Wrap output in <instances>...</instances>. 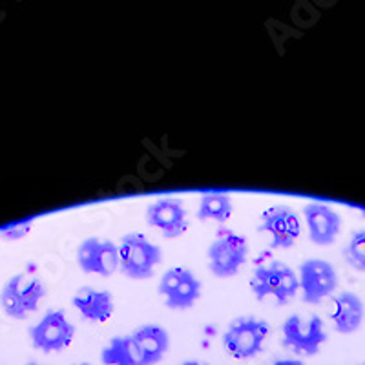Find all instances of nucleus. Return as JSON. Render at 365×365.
Segmentation results:
<instances>
[{
    "label": "nucleus",
    "mask_w": 365,
    "mask_h": 365,
    "mask_svg": "<svg viewBox=\"0 0 365 365\" xmlns=\"http://www.w3.org/2000/svg\"><path fill=\"white\" fill-rule=\"evenodd\" d=\"M146 223L161 230L168 240H174L187 232V208L178 197H161L146 210Z\"/></svg>",
    "instance_id": "9b49d317"
},
{
    "label": "nucleus",
    "mask_w": 365,
    "mask_h": 365,
    "mask_svg": "<svg viewBox=\"0 0 365 365\" xmlns=\"http://www.w3.org/2000/svg\"><path fill=\"white\" fill-rule=\"evenodd\" d=\"M75 365H90V364H75Z\"/></svg>",
    "instance_id": "393cba45"
},
{
    "label": "nucleus",
    "mask_w": 365,
    "mask_h": 365,
    "mask_svg": "<svg viewBox=\"0 0 365 365\" xmlns=\"http://www.w3.org/2000/svg\"><path fill=\"white\" fill-rule=\"evenodd\" d=\"M132 336L141 349L145 365L159 364L170 349V336L161 325H143L132 332Z\"/></svg>",
    "instance_id": "2eb2a0df"
},
{
    "label": "nucleus",
    "mask_w": 365,
    "mask_h": 365,
    "mask_svg": "<svg viewBox=\"0 0 365 365\" xmlns=\"http://www.w3.org/2000/svg\"><path fill=\"white\" fill-rule=\"evenodd\" d=\"M0 307L13 319H24L29 314L28 309L24 307V303L19 298L17 291H15V287L11 285L9 279L2 287V291H0Z\"/></svg>",
    "instance_id": "6ab92c4d"
},
{
    "label": "nucleus",
    "mask_w": 365,
    "mask_h": 365,
    "mask_svg": "<svg viewBox=\"0 0 365 365\" xmlns=\"http://www.w3.org/2000/svg\"><path fill=\"white\" fill-rule=\"evenodd\" d=\"M158 292L165 298L166 307L185 311L194 307V303L200 299L201 283L188 269L172 267L163 274Z\"/></svg>",
    "instance_id": "0eeeda50"
},
{
    "label": "nucleus",
    "mask_w": 365,
    "mask_h": 365,
    "mask_svg": "<svg viewBox=\"0 0 365 365\" xmlns=\"http://www.w3.org/2000/svg\"><path fill=\"white\" fill-rule=\"evenodd\" d=\"M250 289L259 302L272 296L278 305H285L299 291L298 274L285 263L272 262L256 267L250 279Z\"/></svg>",
    "instance_id": "f03ea898"
},
{
    "label": "nucleus",
    "mask_w": 365,
    "mask_h": 365,
    "mask_svg": "<svg viewBox=\"0 0 365 365\" xmlns=\"http://www.w3.org/2000/svg\"><path fill=\"white\" fill-rule=\"evenodd\" d=\"M249 247L247 240L240 234H223L212 241L208 247V263L210 272L217 278H232L245 265Z\"/></svg>",
    "instance_id": "39448f33"
},
{
    "label": "nucleus",
    "mask_w": 365,
    "mask_h": 365,
    "mask_svg": "<svg viewBox=\"0 0 365 365\" xmlns=\"http://www.w3.org/2000/svg\"><path fill=\"white\" fill-rule=\"evenodd\" d=\"M75 327L63 311H48L37 325L29 329V338L42 353H58L71 344Z\"/></svg>",
    "instance_id": "6e6552de"
},
{
    "label": "nucleus",
    "mask_w": 365,
    "mask_h": 365,
    "mask_svg": "<svg viewBox=\"0 0 365 365\" xmlns=\"http://www.w3.org/2000/svg\"><path fill=\"white\" fill-rule=\"evenodd\" d=\"M282 332L283 345L305 356L318 354L322 345L327 341V332L319 316H309V318L299 314L289 316L283 322Z\"/></svg>",
    "instance_id": "20e7f679"
},
{
    "label": "nucleus",
    "mask_w": 365,
    "mask_h": 365,
    "mask_svg": "<svg viewBox=\"0 0 365 365\" xmlns=\"http://www.w3.org/2000/svg\"><path fill=\"white\" fill-rule=\"evenodd\" d=\"M234 205L230 195L225 192H205L201 194L200 208H197V220L200 221H216V223H227L228 217L232 216Z\"/></svg>",
    "instance_id": "f3484780"
},
{
    "label": "nucleus",
    "mask_w": 365,
    "mask_h": 365,
    "mask_svg": "<svg viewBox=\"0 0 365 365\" xmlns=\"http://www.w3.org/2000/svg\"><path fill=\"white\" fill-rule=\"evenodd\" d=\"M9 282L15 287V291H17L19 298L22 299L28 312L37 311L38 302L46 296L44 283L35 276H29V274H15Z\"/></svg>",
    "instance_id": "a211bd4d"
},
{
    "label": "nucleus",
    "mask_w": 365,
    "mask_h": 365,
    "mask_svg": "<svg viewBox=\"0 0 365 365\" xmlns=\"http://www.w3.org/2000/svg\"><path fill=\"white\" fill-rule=\"evenodd\" d=\"M262 232L270 236V247L272 249H291L299 237L302 227H299V217L291 207L285 205H276L263 212Z\"/></svg>",
    "instance_id": "9d476101"
},
{
    "label": "nucleus",
    "mask_w": 365,
    "mask_h": 365,
    "mask_svg": "<svg viewBox=\"0 0 365 365\" xmlns=\"http://www.w3.org/2000/svg\"><path fill=\"white\" fill-rule=\"evenodd\" d=\"M365 307L360 296L354 292H341L332 298V325L340 334H353L364 322Z\"/></svg>",
    "instance_id": "4468645a"
},
{
    "label": "nucleus",
    "mask_w": 365,
    "mask_h": 365,
    "mask_svg": "<svg viewBox=\"0 0 365 365\" xmlns=\"http://www.w3.org/2000/svg\"><path fill=\"white\" fill-rule=\"evenodd\" d=\"M345 262L358 272H365V230H358L344 249Z\"/></svg>",
    "instance_id": "aec40b11"
},
{
    "label": "nucleus",
    "mask_w": 365,
    "mask_h": 365,
    "mask_svg": "<svg viewBox=\"0 0 365 365\" xmlns=\"http://www.w3.org/2000/svg\"><path fill=\"white\" fill-rule=\"evenodd\" d=\"M360 365H365V361H364V364H360Z\"/></svg>",
    "instance_id": "a878e982"
},
{
    "label": "nucleus",
    "mask_w": 365,
    "mask_h": 365,
    "mask_svg": "<svg viewBox=\"0 0 365 365\" xmlns=\"http://www.w3.org/2000/svg\"><path fill=\"white\" fill-rule=\"evenodd\" d=\"M31 225H34V220H26V221H19V223L9 225V227L0 228V237H2L4 241L22 240V237L31 230Z\"/></svg>",
    "instance_id": "412c9836"
},
{
    "label": "nucleus",
    "mask_w": 365,
    "mask_h": 365,
    "mask_svg": "<svg viewBox=\"0 0 365 365\" xmlns=\"http://www.w3.org/2000/svg\"><path fill=\"white\" fill-rule=\"evenodd\" d=\"M77 263L83 272L110 278L119 269V247L108 240L88 237L77 249Z\"/></svg>",
    "instance_id": "1a4fd4ad"
},
{
    "label": "nucleus",
    "mask_w": 365,
    "mask_h": 365,
    "mask_svg": "<svg viewBox=\"0 0 365 365\" xmlns=\"http://www.w3.org/2000/svg\"><path fill=\"white\" fill-rule=\"evenodd\" d=\"M26 365H38V364H35V361H29V364H26Z\"/></svg>",
    "instance_id": "b1692460"
},
{
    "label": "nucleus",
    "mask_w": 365,
    "mask_h": 365,
    "mask_svg": "<svg viewBox=\"0 0 365 365\" xmlns=\"http://www.w3.org/2000/svg\"><path fill=\"white\" fill-rule=\"evenodd\" d=\"M163 262V252L143 234H126L119 243V269L130 279H148Z\"/></svg>",
    "instance_id": "f257e3e1"
},
{
    "label": "nucleus",
    "mask_w": 365,
    "mask_h": 365,
    "mask_svg": "<svg viewBox=\"0 0 365 365\" xmlns=\"http://www.w3.org/2000/svg\"><path fill=\"white\" fill-rule=\"evenodd\" d=\"M181 365H207L203 361H195V360H188V361H182Z\"/></svg>",
    "instance_id": "5701e85b"
},
{
    "label": "nucleus",
    "mask_w": 365,
    "mask_h": 365,
    "mask_svg": "<svg viewBox=\"0 0 365 365\" xmlns=\"http://www.w3.org/2000/svg\"><path fill=\"white\" fill-rule=\"evenodd\" d=\"M299 291L305 303L316 305L322 299L332 296L338 287V274L334 267L325 259H305L299 265Z\"/></svg>",
    "instance_id": "423d86ee"
},
{
    "label": "nucleus",
    "mask_w": 365,
    "mask_h": 365,
    "mask_svg": "<svg viewBox=\"0 0 365 365\" xmlns=\"http://www.w3.org/2000/svg\"><path fill=\"white\" fill-rule=\"evenodd\" d=\"M303 216L314 245L327 247L334 243L341 228V217L336 210L324 203H309L303 208Z\"/></svg>",
    "instance_id": "f8f14e48"
},
{
    "label": "nucleus",
    "mask_w": 365,
    "mask_h": 365,
    "mask_svg": "<svg viewBox=\"0 0 365 365\" xmlns=\"http://www.w3.org/2000/svg\"><path fill=\"white\" fill-rule=\"evenodd\" d=\"M73 307L81 312L84 319L103 324L113 314V298L108 291H101L93 287H81L71 298Z\"/></svg>",
    "instance_id": "ddd939ff"
},
{
    "label": "nucleus",
    "mask_w": 365,
    "mask_h": 365,
    "mask_svg": "<svg viewBox=\"0 0 365 365\" xmlns=\"http://www.w3.org/2000/svg\"><path fill=\"white\" fill-rule=\"evenodd\" d=\"M272 365H305L302 360H296V358H289V360H276Z\"/></svg>",
    "instance_id": "4be33fe9"
},
{
    "label": "nucleus",
    "mask_w": 365,
    "mask_h": 365,
    "mask_svg": "<svg viewBox=\"0 0 365 365\" xmlns=\"http://www.w3.org/2000/svg\"><path fill=\"white\" fill-rule=\"evenodd\" d=\"M269 334V324L254 316L236 318L223 334V345L237 360H249L262 353L263 341Z\"/></svg>",
    "instance_id": "7ed1b4c3"
},
{
    "label": "nucleus",
    "mask_w": 365,
    "mask_h": 365,
    "mask_svg": "<svg viewBox=\"0 0 365 365\" xmlns=\"http://www.w3.org/2000/svg\"><path fill=\"white\" fill-rule=\"evenodd\" d=\"M101 360L104 365H145L141 349L132 334L115 336L103 349Z\"/></svg>",
    "instance_id": "dca6fc26"
}]
</instances>
